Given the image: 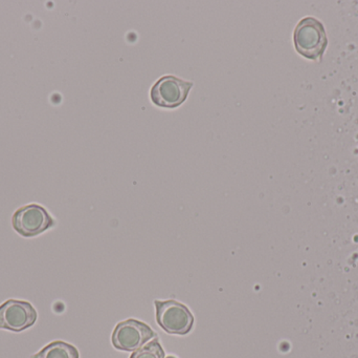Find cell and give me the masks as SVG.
Instances as JSON below:
<instances>
[{
  "mask_svg": "<svg viewBox=\"0 0 358 358\" xmlns=\"http://www.w3.org/2000/svg\"><path fill=\"white\" fill-rule=\"evenodd\" d=\"M79 351L73 345L61 340L50 343L31 358H79Z\"/></svg>",
  "mask_w": 358,
  "mask_h": 358,
  "instance_id": "7",
  "label": "cell"
},
{
  "mask_svg": "<svg viewBox=\"0 0 358 358\" xmlns=\"http://www.w3.org/2000/svg\"><path fill=\"white\" fill-rule=\"evenodd\" d=\"M157 322L162 329L174 336H187L194 325V317L185 305L178 301H155Z\"/></svg>",
  "mask_w": 358,
  "mask_h": 358,
  "instance_id": "2",
  "label": "cell"
},
{
  "mask_svg": "<svg viewBox=\"0 0 358 358\" xmlns=\"http://www.w3.org/2000/svg\"><path fill=\"white\" fill-rule=\"evenodd\" d=\"M193 85V82L176 76H164L151 88V101L161 109H176L187 100Z\"/></svg>",
  "mask_w": 358,
  "mask_h": 358,
  "instance_id": "3",
  "label": "cell"
},
{
  "mask_svg": "<svg viewBox=\"0 0 358 358\" xmlns=\"http://www.w3.org/2000/svg\"><path fill=\"white\" fill-rule=\"evenodd\" d=\"M296 52L309 60L322 58L328 46L325 27L315 17H305L296 25L294 32Z\"/></svg>",
  "mask_w": 358,
  "mask_h": 358,
  "instance_id": "1",
  "label": "cell"
},
{
  "mask_svg": "<svg viewBox=\"0 0 358 358\" xmlns=\"http://www.w3.org/2000/svg\"><path fill=\"white\" fill-rule=\"evenodd\" d=\"M37 321L33 305L24 301L8 300L0 306V329L21 332Z\"/></svg>",
  "mask_w": 358,
  "mask_h": 358,
  "instance_id": "6",
  "label": "cell"
},
{
  "mask_svg": "<svg viewBox=\"0 0 358 358\" xmlns=\"http://www.w3.org/2000/svg\"><path fill=\"white\" fill-rule=\"evenodd\" d=\"M155 336L157 334L147 324L138 319H129L117 324L113 331L111 342L117 350L131 352L142 348L147 342Z\"/></svg>",
  "mask_w": 358,
  "mask_h": 358,
  "instance_id": "4",
  "label": "cell"
},
{
  "mask_svg": "<svg viewBox=\"0 0 358 358\" xmlns=\"http://www.w3.org/2000/svg\"><path fill=\"white\" fill-rule=\"evenodd\" d=\"M165 351L159 344V340L155 338L152 342L147 344L146 346L132 353L130 358H165Z\"/></svg>",
  "mask_w": 358,
  "mask_h": 358,
  "instance_id": "8",
  "label": "cell"
},
{
  "mask_svg": "<svg viewBox=\"0 0 358 358\" xmlns=\"http://www.w3.org/2000/svg\"><path fill=\"white\" fill-rule=\"evenodd\" d=\"M15 230L24 237H33L54 226L55 222L45 208L37 204L19 208L12 219Z\"/></svg>",
  "mask_w": 358,
  "mask_h": 358,
  "instance_id": "5",
  "label": "cell"
}]
</instances>
